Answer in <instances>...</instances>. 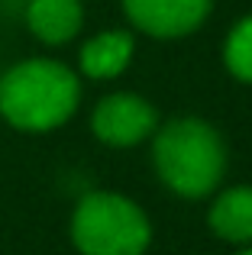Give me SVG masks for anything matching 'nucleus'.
Returning a JSON list of instances; mask_svg holds the SVG:
<instances>
[{"label":"nucleus","instance_id":"39448f33","mask_svg":"<svg viewBox=\"0 0 252 255\" xmlns=\"http://www.w3.org/2000/svg\"><path fill=\"white\" fill-rule=\"evenodd\" d=\"M214 0H123V13L136 29L155 39H181L201 29Z\"/></svg>","mask_w":252,"mask_h":255},{"label":"nucleus","instance_id":"f257e3e1","mask_svg":"<svg viewBox=\"0 0 252 255\" xmlns=\"http://www.w3.org/2000/svg\"><path fill=\"white\" fill-rule=\"evenodd\" d=\"M81 81L55 58H26L0 78V117L23 132H49L75 117Z\"/></svg>","mask_w":252,"mask_h":255},{"label":"nucleus","instance_id":"0eeeda50","mask_svg":"<svg viewBox=\"0 0 252 255\" xmlns=\"http://www.w3.org/2000/svg\"><path fill=\"white\" fill-rule=\"evenodd\" d=\"M84 23L81 0H29L26 6V26L45 45H62L78 36Z\"/></svg>","mask_w":252,"mask_h":255},{"label":"nucleus","instance_id":"6e6552de","mask_svg":"<svg viewBox=\"0 0 252 255\" xmlns=\"http://www.w3.org/2000/svg\"><path fill=\"white\" fill-rule=\"evenodd\" d=\"M207 226L223 243L249 246L252 243V187L240 184L223 191L207 210Z\"/></svg>","mask_w":252,"mask_h":255},{"label":"nucleus","instance_id":"7ed1b4c3","mask_svg":"<svg viewBox=\"0 0 252 255\" xmlns=\"http://www.w3.org/2000/svg\"><path fill=\"white\" fill-rule=\"evenodd\" d=\"M71 243L81 255H145L152 223L136 200L114 191H94L71 213Z\"/></svg>","mask_w":252,"mask_h":255},{"label":"nucleus","instance_id":"20e7f679","mask_svg":"<svg viewBox=\"0 0 252 255\" xmlns=\"http://www.w3.org/2000/svg\"><path fill=\"white\" fill-rule=\"evenodd\" d=\"M91 129L104 145L129 149V145H139L142 139H149L158 129V110L139 94L120 91V94L104 97L94 107Z\"/></svg>","mask_w":252,"mask_h":255},{"label":"nucleus","instance_id":"9d476101","mask_svg":"<svg viewBox=\"0 0 252 255\" xmlns=\"http://www.w3.org/2000/svg\"><path fill=\"white\" fill-rule=\"evenodd\" d=\"M236 255H252V246H246V249H243V252H236Z\"/></svg>","mask_w":252,"mask_h":255},{"label":"nucleus","instance_id":"f03ea898","mask_svg":"<svg viewBox=\"0 0 252 255\" xmlns=\"http://www.w3.org/2000/svg\"><path fill=\"white\" fill-rule=\"evenodd\" d=\"M152 162L171 194L201 200L214 194L227 174V145L207 120L178 117L155 129Z\"/></svg>","mask_w":252,"mask_h":255},{"label":"nucleus","instance_id":"1a4fd4ad","mask_svg":"<svg viewBox=\"0 0 252 255\" xmlns=\"http://www.w3.org/2000/svg\"><path fill=\"white\" fill-rule=\"evenodd\" d=\"M223 62L236 81L252 84V16H243L230 29L227 45H223Z\"/></svg>","mask_w":252,"mask_h":255},{"label":"nucleus","instance_id":"423d86ee","mask_svg":"<svg viewBox=\"0 0 252 255\" xmlns=\"http://www.w3.org/2000/svg\"><path fill=\"white\" fill-rule=\"evenodd\" d=\"M132 55H136V39L126 29H107L81 45L78 62H81V75L94 78V81H110L129 68Z\"/></svg>","mask_w":252,"mask_h":255}]
</instances>
